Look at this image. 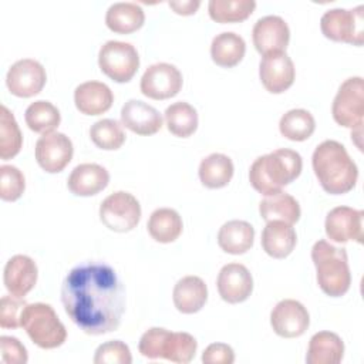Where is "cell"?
<instances>
[{"instance_id": "obj_1", "label": "cell", "mask_w": 364, "mask_h": 364, "mask_svg": "<svg viewBox=\"0 0 364 364\" xmlns=\"http://www.w3.org/2000/svg\"><path fill=\"white\" fill-rule=\"evenodd\" d=\"M61 303L80 330L101 336L119 327L125 311V289L109 264L82 263L64 277Z\"/></svg>"}, {"instance_id": "obj_2", "label": "cell", "mask_w": 364, "mask_h": 364, "mask_svg": "<svg viewBox=\"0 0 364 364\" xmlns=\"http://www.w3.org/2000/svg\"><path fill=\"white\" fill-rule=\"evenodd\" d=\"M311 165L321 188L330 195L347 193L357 183V165L338 141L326 139L318 144L313 152Z\"/></svg>"}, {"instance_id": "obj_3", "label": "cell", "mask_w": 364, "mask_h": 364, "mask_svg": "<svg viewBox=\"0 0 364 364\" xmlns=\"http://www.w3.org/2000/svg\"><path fill=\"white\" fill-rule=\"evenodd\" d=\"M303 159L299 152L279 148L255 159L249 169L250 185L260 193L272 195L291 183L301 173Z\"/></svg>"}, {"instance_id": "obj_4", "label": "cell", "mask_w": 364, "mask_h": 364, "mask_svg": "<svg viewBox=\"0 0 364 364\" xmlns=\"http://www.w3.org/2000/svg\"><path fill=\"white\" fill-rule=\"evenodd\" d=\"M311 260L317 272L320 289L330 297L346 294L351 284L347 252L344 247H336L327 240H317L311 247Z\"/></svg>"}, {"instance_id": "obj_5", "label": "cell", "mask_w": 364, "mask_h": 364, "mask_svg": "<svg viewBox=\"0 0 364 364\" xmlns=\"http://www.w3.org/2000/svg\"><path fill=\"white\" fill-rule=\"evenodd\" d=\"M196 348L198 341L192 334L185 331H171L162 327L148 328L138 343L141 355L149 360L165 358L179 364L192 361Z\"/></svg>"}, {"instance_id": "obj_6", "label": "cell", "mask_w": 364, "mask_h": 364, "mask_svg": "<svg viewBox=\"0 0 364 364\" xmlns=\"http://www.w3.org/2000/svg\"><path fill=\"white\" fill-rule=\"evenodd\" d=\"M20 324L30 340L44 350L57 348L67 338L65 326L47 303H30L21 311Z\"/></svg>"}, {"instance_id": "obj_7", "label": "cell", "mask_w": 364, "mask_h": 364, "mask_svg": "<svg viewBox=\"0 0 364 364\" xmlns=\"http://www.w3.org/2000/svg\"><path fill=\"white\" fill-rule=\"evenodd\" d=\"M320 28L324 37L347 43L353 46H363L364 43V6L360 4L351 10L331 9L320 18Z\"/></svg>"}, {"instance_id": "obj_8", "label": "cell", "mask_w": 364, "mask_h": 364, "mask_svg": "<svg viewBox=\"0 0 364 364\" xmlns=\"http://www.w3.org/2000/svg\"><path fill=\"white\" fill-rule=\"evenodd\" d=\"M100 70L115 82H128L136 74L139 55L131 43L109 40L98 51Z\"/></svg>"}, {"instance_id": "obj_9", "label": "cell", "mask_w": 364, "mask_h": 364, "mask_svg": "<svg viewBox=\"0 0 364 364\" xmlns=\"http://www.w3.org/2000/svg\"><path fill=\"white\" fill-rule=\"evenodd\" d=\"M333 119L344 128H363L364 122V80L361 77L347 78L338 88L333 105Z\"/></svg>"}, {"instance_id": "obj_10", "label": "cell", "mask_w": 364, "mask_h": 364, "mask_svg": "<svg viewBox=\"0 0 364 364\" xmlns=\"http://www.w3.org/2000/svg\"><path fill=\"white\" fill-rule=\"evenodd\" d=\"M100 220L109 230L118 233L129 232L141 220V205L132 193L117 191L101 202Z\"/></svg>"}, {"instance_id": "obj_11", "label": "cell", "mask_w": 364, "mask_h": 364, "mask_svg": "<svg viewBox=\"0 0 364 364\" xmlns=\"http://www.w3.org/2000/svg\"><path fill=\"white\" fill-rule=\"evenodd\" d=\"M183 84L181 71L169 63L149 65L141 77V92L151 100H166L175 97Z\"/></svg>"}, {"instance_id": "obj_12", "label": "cell", "mask_w": 364, "mask_h": 364, "mask_svg": "<svg viewBox=\"0 0 364 364\" xmlns=\"http://www.w3.org/2000/svg\"><path fill=\"white\" fill-rule=\"evenodd\" d=\"M47 74L41 63L33 58H21L11 64L6 75L9 91L20 98L37 95L46 85Z\"/></svg>"}, {"instance_id": "obj_13", "label": "cell", "mask_w": 364, "mask_h": 364, "mask_svg": "<svg viewBox=\"0 0 364 364\" xmlns=\"http://www.w3.org/2000/svg\"><path fill=\"white\" fill-rule=\"evenodd\" d=\"M34 154L41 169L48 173H57L71 162L74 146L65 134L54 131L37 139Z\"/></svg>"}, {"instance_id": "obj_14", "label": "cell", "mask_w": 364, "mask_h": 364, "mask_svg": "<svg viewBox=\"0 0 364 364\" xmlns=\"http://www.w3.org/2000/svg\"><path fill=\"white\" fill-rule=\"evenodd\" d=\"M270 324L273 331L284 338L300 337L310 326V314L307 309L294 299L279 301L270 313Z\"/></svg>"}, {"instance_id": "obj_15", "label": "cell", "mask_w": 364, "mask_h": 364, "mask_svg": "<svg viewBox=\"0 0 364 364\" xmlns=\"http://www.w3.org/2000/svg\"><path fill=\"white\" fill-rule=\"evenodd\" d=\"M363 210L350 206H337L331 209L324 222L327 237L336 243H346L350 240L363 243Z\"/></svg>"}, {"instance_id": "obj_16", "label": "cell", "mask_w": 364, "mask_h": 364, "mask_svg": "<svg viewBox=\"0 0 364 364\" xmlns=\"http://www.w3.org/2000/svg\"><path fill=\"white\" fill-rule=\"evenodd\" d=\"M259 77L269 92L282 94L294 82V64L286 51L264 54L259 64Z\"/></svg>"}, {"instance_id": "obj_17", "label": "cell", "mask_w": 364, "mask_h": 364, "mask_svg": "<svg viewBox=\"0 0 364 364\" xmlns=\"http://www.w3.org/2000/svg\"><path fill=\"white\" fill-rule=\"evenodd\" d=\"M255 48L260 54L284 51L290 41V28L280 16L269 14L260 17L252 30Z\"/></svg>"}, {"instance_id": "obj_18", "label": "cell", "mask_w": 364, "mask_h": 364, "mask_svg": "<svg viewBox=\"0 0 364 364\" xmlns=\"http://www.w3.org/2000/svg\"><path fill=\"white\" fill-rule=\"evenodd\" d=\"M216 286L222 300L230 304L242 303L253 291V277L242 263H228L218 274Z\"/></svg>"}, {"instance_id": "obj_19", "label": "cell", "mask_w": 364, "mask_h": 364, "mask_svg": "<svg viewBox=\"0 0 364 364\" xmlns=\"http://www.w3.org/2000/svg\"><path fill=\"white\" fill-rule=\"evenodd\" d=\"M38 269L36 262L26 255L11 256L3 272V280L7 291L16 297H24L37 283Z\"/></svg>"}, {"instance_id": "obj_20", "label": "cell", "mask_w": 364, "mask_h": 364, "mask_svg": "<svg viewBox=\"0 0 364 364\" xmlns=\"http://www.w3.org/2000/svg\"><path fill=\"white\" fill-rule=\"evenodd\" d=\"M121 124L138 135H154L162 128L159 111L141 101L128 100L121 108Z\"/></svg>"}, {"instance_id": "obj_21", "label": "cell", "mask_w": 364, "mask_h": 364, "mask_svg": "<svg viewBox=\"0 0 364 364\" xmlns=\"http://www.w3.org/2000/svg\"><path fill=\"white\" fill-rule=\"evenodd\" d=\"M114 102L111 88L100 81H85L74 90V104L81 114L100 115L107 112Z\"/></svg>"}, {"instance_id": "obj_22", "label": "cell", "mask_w": 364, "mask_h": 364, "mask_svg": "<svg viewBox=\"0 0 364 364\" xmlns=\"http://www.w3.org/2000/svg\"><path fill=\"white\" fill-rule=\"evenodd\" d=\"M109 182L108 171L98 164L77 165L68 179L67 186L77 196H92L107 188Z\"/></svg>"}, {"instance_id": "obj_23", "label": "cell", "mask_w": 364, "mask_h": 364, "mask_svg": "<svg viewBox=\"0 0 364 364\" xmlns=\"http://www.w3.org/2000/svg\"><path fill=\"white\" fill-rule=\"evenodd\" d=\"M262 247L263 250L274 259L287 257L296 243L297 235L293 225L283 220H270L262 230Z\"/></svg>"}, {"instance_id": "obj_24", "label": "cell", "mask_w": 364, "mask_h": 364, "mask_svg": "<svg viewBox=\"0 0 364 364\" xmlns=\"http://www.w3.org/2000/svg\"><path fill=\"white\" fill-rule=\"evenodd\" d=\"M172 300L178 311L183 314L198 313L208 300L206 283L199 276H185L173 286Z\"/></svg>"}, {"instance_id": "obj_25", "label": "cell", "mask_w": 364, "mask_h": 364, "mask_svg": "<svg viewBox=\"0 0 364 364\" xmlns=\"http://www.w3.org/2000/svg\"><path fill=\"white\" fill-rule=\"evenodd\" d=\"M344 355L341 337L331 331H318L311 336L307 347V364H338Z\"/></svg>"}, {"instance_id": "obj_26", "label": "cell", "mask_w": 364, "mask_h": 364, "mask_svg": "<svg viewBox=\"0 0 364 364\" xmlns=\"http://www.w3.org/2000/svg\"><path fill=\"white\" fill-rule=\"evenodd\" d=\"M255 240V229L246 220H228L218 232L219 247L229 255H243L252 246Z\"/></svg>"}, {"instance_id": "obj_27", "label": "cell", "mask_w": 364, "mask_h": 364, "mask_svg": "<svg viewBox=\"0 0 364 364\" xmlns=\"http://www.w3.org/2000/svg\"><path fill=\"white\" fill-rule=\"evenodd\" d=\"M145 13L142 7L132 1L112 3L105 13L107 27L117 34H129L144 26Z\"/></svg>"}, {"instance_id": "obj_28", "label": "cell", "mask_w": 364, "mask_h": 364, "mask_svg": "<svg viewBox=\"0 0 364 364\" xmlns=\"http://www.w3.org/2000/svg\"><path fill=\"white\" fill-rule=\"evenodd\" d=\"M259 213L266 222L283 220L286 223H296L300 219V205L291 195L280 191L266 195L259 203Z\"/></svg>"}, {"instance_id": "obj_29", "label": "cell", "mask_w": 364, "mask_h": 364, "mask_svg": "<svg viewBox=\"0 0 364 364\" xmlns=\"http://www.w3.org/2000/svg\"><path fill=\"white\" fill-rule=\"evenodd\" d=\"M246 53V43L242 36L233 31H223L210 43V57L219 67L232 68L237 65Z\"/></svg>"}, {"instance_id": "obj_30", "label": "cell", "mask_w": 364, "mask_h": 364, "mask_svg": "<svg viewBox=\"0 0 364 364\" xmlns=\"http://www.w3.org/2000/svg\"><path fill=\"white\" fill-rule=\"evenodd\" d=\"M233 162L225 154H210L205 156L198 169L199 181L209 189H219L226 186L233 176Z\"/></svg>"}, {"instance_id": "obj_31", "label": "cell", "mask_w": 364, "mask_h": 364, "mask_svg": "<svg viewBox=\"0 0 364 364\" xmlns=\"http://www.w3.org/2000/svg\"><path fill=\"white\" fill-rule=\"evenodd\" d=\"M148 233L159 243L175 242L182 233L183 223L179 213L172 208L155 209L146 223Z\"/></svg>"}, {"instance_id": "obj_32", "label": "cell", "mask_w": 364, "mask_h": 364, "mask_svg": "<svg viewBox=\"0 0 364 364\" xmlns=\"http://www.w3.org/2000/svg\"><path fill=\"white\" fill-rule=\"evenodd\" d=\"M164 117L168 131L175 136L188 138L198 128V112L185 101H178L166 107Z\"/></svg>"}, {"instance_id": "obj_33", "label": "cell", "mask_w": 364, "mask_h": 364, "mask_svg": "<svg viewBox=\"0 0 364 364\" xmlns=\"http://www.w3.org/2000/svg\"><path fill=\"white\" fill-rule=\"evenodd\" d=\"M24 119L31 131L44 135L54 132V129L61 122V114L58 108L50 101L38 100L27 107L24 112Z\"/></svg>"}, {"instance_id": "obj_34", "label": "cell", "mask_w": 364, "mask_h": 364, "mask_svg": "<svg viewBox=\"0 0 364 364\" xmlns=\"http://www.w3.org/2000/svg\"><path fill=\"white\" fill-rule=\"evenodd\" d=\"M316 129L314 117L303 108H294L282 115L279 121L280 134L290 141H306Z\"/></svg>"}, {"instance_id": "obj_35", "label": "cell", "mask_w": 364, "mask_h": 364, "mask_svg": "<svg viewBox=\"0 0 364 364\" xmlns=\"http://www.w3.org/2000/svg\"><path fill=\"white\" fill-rule=\"evenodd\" d=\"M256 9L255 0H210L209 17L216 23H237L246 20Z\"/></svg>"}, {"instance_id": "obj_36", "label": "cell", "mask_w": 364, "mask_h": 364, "mask_svg": "<svg viewBox=\"0 0 364 364\" xmlns=\"http://www.w3.org/2000/svg\"><path fill=\"white\" fill-rule=\"evenodd\" d=\"M23 145V135L13 112L6 107H0V158L10 159L16 156Z\"/></svg>"}, {"instance_id": "obj_37", "label": "cell", "mask_w": 364, "mask_h": 364, "mask_svg": "<svg viewBox=\"0 0 364 364\" xmlns=\"http://www.w3.org/2000/svg\"><path fill=\"white\" fill-rule=\"evenodd\" d=\"M90 136L95 146L104 151H115L125 142L122 125L111 118H104L94 122L90 128Z\"/></svg>"}, {"instance_id": "obj_38", "label": "cell", "mask_w": 364, "mask_h": 364, "mask_svg": "<svg viewBox=\"0 0 364 364\" xmlns=\"http://www.w3.org/2000/svg\"><path fill=\"white\" fill-rule=\"evenodd\" d=\"M26 189L23 172L14 165L0 166V198L7 202L17 200Z\"/></svg>"}, {"instance_id": "obj_39", "label": "cell", "mask_w": 364, "mask_h": 364, "mask_svg": "<svg viewBox=\"0 0 364 364\" xmlns=\"http://www.w3.org/2000/svg\"><path fill=\"white\" fill-rule=\"evenodd\" d=\"M95 364H131L132 355L129 347L121 340H109L95 350Z\"/></svg>"}, {"instance_id": "obj_40", "label": "cell", "mask_w": 364, "mask_h": 364, "mask_svg": "<svg viewBox=\"0 0 364 364\" xmlns=\"http://www.w3.org/2000/svg\"><path fill=\"white\" fill-rule=\"evenodd\" d=\"M26 301L21 297L6 294L0 301V327L1 328H17L21 327L20 316L26 307Z\"/></svg>"}, {"instance_id": "obj_41", "label": "cell", "mask_w": 364, "mask_h": 364, "mask_svg": "<svg viewBox=\"0 0 364 364\" xmlns=\"http://www.w3.org/2000/svg\"><path fill=\"white\" fill-rule=\"evenodd\" d=\"M1 361L4 364H26L28 361V354L21 341L11 336L0 337Z\"/></svg>"}, {"instance_id": "obj_42", "label": "cell", "mask_w": 364, "mask_h": 364, "mask_svg": "<svg viewBox=\"0 0 364 364\" xmlns=\"http://www.w3.org/2000/svg\"><path fill=\"white\" fill-rule=\"evenodd\" d=\"M205 364H232L235 361V351L225 343L209 344L202 354Z\"/></svg>"}, {"instance_id": "obj_43", "label": "cell", "mask_w": 364, "mask_h": 364, "mask_svg": "<svg viewBox=\"0 0 364 364\" xmlns=\"http://www.w3.org/2000/svg\"><path fill=\"white\" fill-rule=\"evenodd\" d=\"M168 4L176 14L191 16V14L196 13V10L200 6V1L199 0H182V1L179 0V1H168Z\"/></svg>"}]
</instances>
